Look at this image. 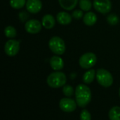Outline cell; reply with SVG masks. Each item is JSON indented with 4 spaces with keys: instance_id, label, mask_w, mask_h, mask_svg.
<instances>
[{
    "instance_id": "1",
    "label": "cell",
    "mask_w": 120,
    "mask_h": 120,
    "mask_svg": "<svg viewBox=\"0 0 120 120\" xmlns=\"http://www.w3.org/2000/svg\"><path fill=\"white\" fill-rule=\"evenodd\" d=\"M75 97L76 102L79 107H86L91 100V92L90 88L84 84L78 85L75 89Z\"/></svg>"
},
{
    "instance_id": "2",
    "label": "cell",
    "mask_w": 120,
    "mask_h": 120,
    "mask_svg": "<svg viewBox=\"0 0 120 120\" xmlns=\"http://www.w3.org/2000/svg\"><path fill=\"white\" fill-rule=\"evenodd\" d=\"M48 85L53 88H58L64 86L67 81V77L63 72L56 71L47 77Z\"/></svg>"
},
{
    "instance_id": "3",
    "label": "cell",
    "mask_w": 120,
    "mask_h": 120,
    "mask_svg": "<svg viewBox=\"0 0 120 120\" xmlns=\"http://www.w3.org/2000/svg\"><path fill=\"white\" fill-rule=\"evenodd\" d=\"M49 47L56 55H61L65 52V44L63 40L58 36H54L49 40Z\"/></svg>"
},
{
    "instance_id": "4",
    "label": "cell",
    "mask_w": 120,
    "mask_h": 120,
    "mask_svg": "<svg viewBox=\"0 0 120 120\" xmlns=\"http://www.w3.org/2000/svg\"><path fill=\"white\" fill-rule=\"evenodd\" d=\"M96 80L98 83L105 87H110L113 83V77L112 74L105 69H99L96 71Z\"/></svg>"
},
{
    "instance_id": "5",
    "label": "cell",
    "mask_w": 120,
    "mask_h": 120,
    "mask_svg": "<svg viewBox=\"0 0 120 120\" xmlns=\"http://www.w3.org/2000/svg\"><path fill=\"white\" fill-rule=\"evenodd\" d=\"M96 62V55L93 52H86L82 54L79 59V66L84 69H90L95 66Z\"/></svg>"
},
{
    "instance_id": "6",
    "label": "cell",
    "mask_w": 120,
    "mask_h": 120,
    "mask_svg": "<svg viewBox=\"0 0 120 120\" xmlns=\"http://www.w3.org/2000/svg\"><path fill=\"white\" fill-rule=\"evenodd\" d=\"M20 41L16 40H9L4 45V52L9 57L15 56L20 50Z\"/></svg>"
},
{
    "instance_id": "7",
    "label": "cell",
    "mask_w": 120,
    "mask_h": 120,
    "mask_svg": "<svg viewBox=\"0 0 120 120\" xmlns=\"http://www.w3.org/2000/svg\"><path fill=\"white\" fill-rule=\"evenodd\" d=\"M93 5L96 11L103 14L109 13L112 9L110 0H94Z\"/></svg>"
},
{
    "instance_id": "8",
    "label": "cell",
    "mask_w": 120,
    "mask_h": 120,
    "mask_svg": "<svg viewBox=\"0 0 120 120\" xmlns=\"http://www.w3.org/2000/svg\"><path fill=\"white\" fill-rule=\"evenodd\" d=\"M77 102L68 97L62 98L59 103L60 108L65 112H72L75 111L77 108Z\"/></svg>"
},
{
    "instance_id": "9",
    "label": "cell",
    "mask_w": 120,
    "mask_h": 120,
    "mask_svg": "<svg viewBox=\"0 0 120 120\" xmlns=\"http://www.w3.org/2000/svg\"><path fill=\"white\" fill-rule=\"evenodd\" d=\"M42 23H41L38 20L31 19L26 22L25 24V30L30 34H37L39 33L41 30Z\"/></svg>"
},
{
    "instance_id": "10",
    "label": "cell",
    "mask_w": 120,
    "mask_h": 120,
    "mask_svg": "<svg viewBox=\"0 0 120 120\" xmlns=\"http://www.w3.org/2000/svg\"><path fill=\"white\" fill-rule=\"evenodd\" d=\"M25 6L28 12L35 14L41 11L42 3L40 0H27Z\"/></svg>"
},
{
    "instance_id": "11",
    "label": "cell",
    "mask_w": 120,
    "mask_h": 120,
    "mask_svg": "<svg viewBox=\"0 0 120 120\" xmlns=\"http://www.w3.org/2000/svg\"><path fill=\"white\" fill-rule=\"evenodd\" d=\"M72 16L68 12L60 11L56 16L57 21L61 25H68L72 22Z\"/></svg>"
},
{
    "instance_id": "12",
    "label": "cell",
    "mask_w": 120,
    "mask_h": 120,
    "mask_svg": "<svg viewBox=\"0 0 120 120\" xmlns=\"http://www.w3.org/2000/svg\"><path fill=\"white\" fill-rule=\"evenodd\" d=\"M50 65L54 71H60L64 66V62L61 57L56 55L51 58Z\"/></svg>"
},
{
    "instance_id": "13",
    "label": "cell",
    "mask_w": 120,
    "mask_h": 120,
    "mask_svg": "<svg viewBox=\"0 0 120 120\" xmlns=\"http://www.w3.org/2000/svg\"><path fill=\"white\" fill-rule=\"evenodd\" d=\"M41 23H42V25L46 29H51L55 25L56 19L52 15L46 14V15L44 16V17L42 18Z\"/></svg>"
},
{
    "instance_id": "14",
    "label": "cell",
    "mask_w": 120,
    "mask_h": 120,
    "mask_svg": "<svg viewBox=\"0 0 120 120\" xmlns=\"http://www.w3.org/2000/svg\"><path fill=\"white\" fill-rule=\"evenodd\" d=\"M79 0H58L60 6L67 11H71L73 8H75Z\"/></svg>"
},
{
    "instance_id": "15",
    "label": "cell",
    "mask_w": 120,
    "mask_h": 120,
    "mask_svg": "<svg viewBox=\"0 0 120 120\" xmlns=\"http://www.w3.org/2000/svg\"><path fill=\"white\" fill-rule=\"evenodd\" d=\"M83 21L85 25L92 26L97 21V16L94 12H87L83 17Z\"/></svg>"
},
{
    "instance_id": "16",
    "label": "cell",
    "mask_w": 120,
    "mask_h": 120,
    "mask_svg": "<svg viewBox=\"0 0 120 120\" xmlns=\"http://www.w3.org/2000/svg\"><path fill=\"white\" fill-rule=\"evenodd\" d=\"M96 76V71L94 69H89L84 74L83 81L86 84H89L94 81Z\"/></svg>"
},
{
    "instance_id": "17",
    "label": "cell",
    "mask_w": 120,
    "mask_h": 120,
    "mask_svg": "<svg viewBox=\"0 0 120 120\" xmlns=\"http://www.w3.org/2000/svg\"><path fill=\"white\" fill-rule=\"evenodd\" d=\"M109 118L110 120H120V107L115 106L110 110Z\"/></svg>"
},
{
    "instance_id": "18",
    "label": "cell",
    "mask_w": 120,
    "mask_h": 120,
    "mask_svg": "<svg viewBox=\"0 0 120 120\" xmlns=\"http://www.w3.org/2000/svg\"><path fill=\"white\" fill-rule=\"evenodd\" d=\"M79 5L80 8L84 11H89L92 7L91 0H79Z\"/></svg>"
},
{
    "instance_id": "19",
    "label": "cell",
    "mask_w": 120,
    "mask_h": 120,
    "mask_svg": "<svg viewBox=\"0 0 120 120\" xmlns=\"http://www.w3.org/2000/svg\"><path fill=\"white\" fill-rule=\"evenodd\" d=\"M4 34H5L6 37H8V38H13L16 36L17 32L14 27L9 25V26H7L5 28Z\"/></svg>"
},
{
    "instance_id": "20",
    "label": "cell",
    "mask_w": 120,
    "mask_h": 120,
    "mask_svg": "<svg viewBox=\"0 0 120 120\" xmlns=\"http://www.w3.org/2000/svg\"><path fill=\"white\" fill-rule=\"evenodd\" d=\"M26 0H10V5L15 9H20L26 4Z\"/></svg>"
},
{
    "instance_id": "21",
    "label": "cell",
    "mask_w": 120,
    "mask_h": 120,
    "mask_svg": "<svg viewBox=\"0 0 120 120\" xmlns=\"http://www.w3.org/2000/svg\"><path fill=\"white\" fill-rule=\"evenodd\" d=\"M63 93L68 98L72 97L74 94L73 87L70 85H65L63 88Z\"/></svg>"
},
{
    "instance_id": "22",
    "label": "cell",
    "mask_w": 120,
    "mask_h": 120,
    "mask_svg": "<svg viewBox=\"0 0 120 120\" xmlns=\"http://www.w3.org/2000/svg\"><path fill=\"white\" fill-rule=\"evenodd\" d=\"M107 21H108V23L110 25H117L118 23V22H119V18H118V16L116 14L111 13V14H110V15L108 16Z\"/></svg>"
},
{
    "instance_id": "23",
    "label": "cell",
    "mask_w": 120,
    "mask_h": 120,
    "mask_svg": "<svg viewBox=\"0 0 120 120\" xmlns=\"http://www.w3.org/2000/svg\"><path fill=\"white\" fill-rule=\"evenodd\" d=\"M80 120H91V115L87 110H83L80 114Z\"/></svg>"
},
{
    "instance_id": "24",
    "label": "cell",
    "mask_w": 120,
    "mask_h": 120,
    "mask_svg": "<svg viewBox=\"0 0 120 120\" xmlns=\"http://www.w3.org/2000/svg\"><path fill=\"white\" fill-rule=\"evenodd\" d=\"M84 13H83V11L82 10H75L72 13V16L73 18L75 19H77V20H79L81 19L82 18L84 17Z\"/></svg>"
},
{
    "instance_id": "25",
    "label": "cell",
    "mask_w": 120,
    "mask_h": 120,
    "mask_svg": "<svg viewBox=\"0 0 120 120\" xmlns=\"http://www.w3.org/2000/svg\"><path fill=\"white\" fill-rule=\"evenodd\" d=\"M28 15L26 13L25 11H22L19 13V17H20V19L22 21H24L25 19H27Z\"/></svg>"
},
{
    "instance_id": "26",
    "label": "cell",
    "mask_w": 120,
    "mask_h": 120,
    "mask_svg": "<svg viewBox=\"0 0 120 120\" xmlns=\"http://www.w3.org/2000/svg\"><path fill=\"white\" fill-rule=\"evenodd\" d=\"M119 95H120V91H119Z\"/></svg>"
}]
</instances>
